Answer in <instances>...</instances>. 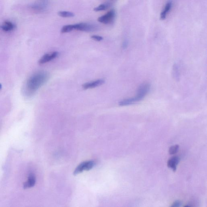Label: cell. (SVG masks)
Segmentation results:
<instances>
[{
  "label": "cell",
  "mask_w": 207,
  "mask_h": 207,
  "mask_svg": "<svg viewBox=\"0 0 207 207\" xmlns=\"http://www.w3.org/2000/svg\"><path fill=\"white\" fill-rule=\"evenodd\" d=\"M74 30V25L73 24L65 25L63 26L62 28L61 32L62 33H65L70 32Z\"/></svg>",
  "instance_id": "5bb4252c"
},
{
  "label": "cell",
  "mask_w": 207,
  "mask_h": 207,
  "mask_svg": "<svg viewBox=\"0 0 207 207\" xmlns=\"http://www.w3.org/2000/svg\"><path fill=\"white\" fill-rule=\"evenodd\" d=\"M104 81L103 80H98L91 82L87 83L82 85L83 88L84 90L95 88L101 86L104 83Z\"/></svg>",
  "instance_id": "52a82bcc"
},
{
  "label": "cell",
  "mask_w": 207,
  "mask_h": 207,
  "mask_svg": "<svg viewBox=\"0 0 207 207\" xmlns=\"http://www.w3.org/2000/svg\"><path fill=\"white\" fill-rule=\"evenodd\" d=\"M1 88H2V85H1V84L0 83V90H1Z\"/></svg>",
  "instance_id": "d6986e66"
},
{
  "label": "cell",
  "mask_w": 207,
  "mask_h": 207,
  "mask_svg": "<svg viewBox=\"0 0 207 207\" xmlns=\"http://www.w3.org/2000/svg\"><path fill=\"white\" fill-rule=\"evenodd\" d=\"M59 53L58 52H55L50 53H47L44 55L39 59V63L40 64H43L47 62L50 61L52 59H54L58 56Z\"/></svg>",
  "instance_id": "8992f818"
},
{
  "label": "cell",
  "mask_w": 207,
  "mask_h": 207,
  "mask_svg": "<svg viewBox=\"0 0 207 207\" xmlns=\"http://www.w3.org/2000/svg\"><path fill=\"white\" fill-rule=\"evenodd\" d=\"M36 177H35V175L33 174H30L27 181L24 184V188H31L33 187L36 183Z\"/></svg>",
  "instance_id": "9c48e42d"
},
{
  "label": "cell",
  "mask_w": 207,
  "mask_h": 207,
  "mask_svg": "<svg viewBox=\"0 0 207 207\" xmlns=\"http://www.w3.org/2000/svg\"><path fill=\"white\" fill-rule=\"evenodd\" d=\"M73 25L74 30L81 31L90 32L95 31L97 29V25L87 23H80Z\"/></svg>",
  "instance_id": "277c9868"
},
{
  "label": "cell",
  "mask_w": 207,
  "mask_h": 207,
  "mask_svg": "<svg viewBox=\"0 0 207 207\" xmlns=\"http://www.w3.org/2000/svg\"><path fill=\"white\" fill-rule=\"evenodd\" d=\"M15 28V25L12 22L6 21L4 22L1 26V29L5 32L12 31Z\"/></svg>",
  "instance_id": "8fae6325"
},
{
  "label": "cell",
  "mask_w": 207,
  "mask_h": 207,
  "mask_svg": "<svg viewBox=\"0 0 207 207\" xmlns=\"http://www.w3.org/2000/svg\"><path fill=\"white\" fill-rule=\"evenodd\" d=\"M128 46V42L127 41H125L123 44V48L126 49Z\"/></svg>",
  "instance_id": "ac0fdd59"
},
{
  "label": "cell",
  "mask_w": 207,
  "mask_h": 207,
  "mask_svg": "<svg viewBox=\"0 0 207 207\" xmlns=\"http://www.w3.org/2000/svg\"><path fill=\"white\" fill-rule=\"evenodd\" d=\"M115 15V11L114 9H112L107 12L104 15L99 17L98 21L100 22L105 24H111L114 21Z\"/></svg>",
  "instance_id": "5b68a950"
},
{
  "label": "cell",
  "mask_w": 207,
  "mask_h": 207,
  "mask_svg": "<svg viewBox=\"0 0 207 207\" xmlns=\"http://www.w3.org/2000/svg\"><path fill=\"white\" fill-rule=\"evenodd\" d=\"M96 165L95 162L93 161H88L81 163L76 168L74 172V175H76L86 170L89 171L93 168Z\"/></svg>",
  "instance_id": "3957f363"
},
{
  "label": "cell",
  "mask_w": 207,
  "mask_h": 207,
  "mask_svg": "<svg viewBox=\"0 0 207 207\" xmlns=\"http://www.w3.org/2000/svg\"><path fill=\"white\" fill-rule=\"evenodd\" d=\"M179 147V146L178 145H176L170 147V149H169V153H170V154H174L177 153L178 151V150Z\"/></svg>",
  "instance_id": "9a60e30c"
},
{
  "label": "cell",
  "mask_w": 207,
  "mask_h": 207,
  "mask_svg": "<svg viewBox=\"0 0 207 207\" xmlns=\"http://www.w3.org/2000/svg\"><path fill=\"white\" fill-rule=\"evenodd\" d=\"M180 161V158L178 157H174L168 161V166L172 169L174 172L176 171L177 165Z\"/></svg>",
  "instance_id": "ba28073f"
},
{
  "label": "cell",
  "mask_w": 207,
  "mask_h": 207,
  "mask_svg": "<svg viewBox=\"0 0 207 207\" xmlns=\"http://www.w3.org/2000/svg\"><path fill=\"white\" fill-rule=\"evenodd\" d=\"M182 205V202L179 201H176L174 202L173 205H171L172 207H179Z\"/></svg>",
  "instance_id": "e0dca14e"
},
{
  "label": "cell",
  "mask_w": 207,
  "mask_h": 207,
  "mask_svg": "<svg viewBox=\"0 0 207 207\" xmlns=\"http://www.w3.org/2000/svg\"><path fill=\"white\" fill-rule=\"evenodd\" d=\"M58 15L63 18H72L75 16V14L73 12L66 11H60L58 12Z\"/></svg>",
  "instance_id": "7c38bea8"
},
{
  "label": "cell",
  "mask_w": 207,
  "mask_h": 207,
  "mask_svg": "<svg viewBox=\"0 0 207 207\" xmlns=\"http://www.w3.org/2000/svg\"><path fill=\"white\" fill-rule=\"evenodd\" d=\"M91 38L98 41H101L103 39V37L101 36H97V35H92V36H91Z\"/></svg>",
  "instance_id": "2e32d148"
},
{
  "label": "cell",
  "mask_w": 207,
  "mask_h": 207,
  "mask_svg": "<svg viewBox=\"0 0 207 207\" xmlns=\"http://www.w3.org/2000/svg\"><path fill=\"white\" fill-rule=\"evenodd\" d=\"M151 86L148 83H144L139 86L136 97L124 100L119 103V106H126L133 104L143 100L150 90Z\"/></svg>",
  "instance_id": "7a4b0ae2"
},
{
  "label": "cell",
  "mask_w": 207,
  "mask_h": 207,
  "mask_svg": "<svg viewBox=\"0 0 207 207\" xmlns=\"http://www.w3.org/2000/svg\"><path fill=\"white\" fill-rule=\"evenodd\" d=\"M47 73L41 72L32 76L27 82V87L29 92L33 93L44 84L49 79Z\"/></svg>",
  "instance_id": "6da1fadb"
},
{
  "label": "cell",
  "mask_w": 207,
  "mask_h": 207,
  "mask_svg": "<svg viewBox=\"0 0 207 207\" xmlns=\"http://www.w3.org/2000/svg\"><path fill=\"white\" fill-rule=\"evenodd\" d=\"M172 2L171 1H169L165 5L164 10L161 12L160 14V19L161 20H164L166 18L168 12H170V9L172 7Z\"/></svg>",
  "instance_id": "30bf717a"
},
{
  "label": "cell",
  "mask_w": 207,
  "mask_h": 207,
  "mask_svg": "<svg viewBox=\"0 0 207 207\" xmlns=\"http://www.w3.org/2000/svg\"><path fill=\"white\" fill-rule=\"evenodd\" d=\"M110 5L109 3H105L103 4L100 5L98 7H96L93 10L95 12H100V11H104L105 10L108 9L110 7Z\"/></svg>",
  "instance_id": "4fadbf2b"
}]
</instances>
